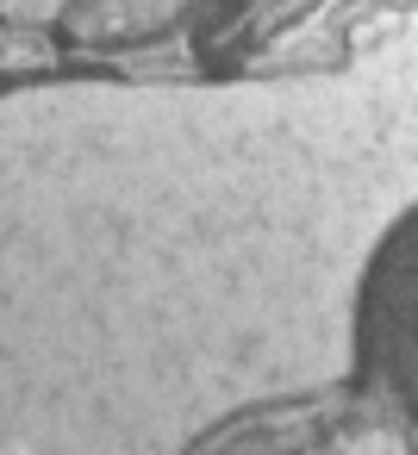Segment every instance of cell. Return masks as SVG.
I'll return each instance as SVG.
<instances>
[{
  "mask_svg": "<svg viewBox=\"0 0 418 455\" xmlns=\"http://www.w3.org/2000/svg\"><path fill=\"white\" fill-rule=\"evenodd\" d=\"M213 7L219 0H51L44 32L63 57L119 63V57H144V51L181 38Z\"/></svg>",
  "mask_w": 418,
  "mask_h": 455,
  "instance_id": "obj_2",
  "label": "cell"
},
{
  "mask_svg": "<svg viewBox=\"0 0 418 455\" xmlns=\"http://www.w3.org/2000/svg\"><path fill=\"white\" fill-rule=\"evenodd\" d=\"M412 212V88L368 69L0 88V374L119 393L169 443L356 368Z\"/></svg>",
  "mask_w": 418,
  "mask_h": 455,
  "instance_id": "obj_1",
  "label": "cell"
}]
</instances>
